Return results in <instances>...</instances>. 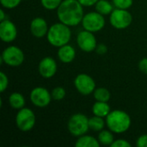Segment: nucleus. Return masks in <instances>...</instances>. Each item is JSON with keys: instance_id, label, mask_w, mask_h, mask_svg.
Here are the masks:
<instances>
[{"instance_id": "obj_8", "label": "nucleus", "mask_w": 147, "mask_h": 147, "mask_svg": "<svg viewBox=\"0 0 147 147\" xmlns=\"http://www.w3.org/2000/svg\"><path fill=\"white\" fill-rule=\"evenodd\" d=\"M109 16L110 24L116 29H125L128 28L133 22V16L127 9L115 8Z\"/></svg>"}, {"instance_id": "obj_15", "label": "nucleus", "mask_w": 147, "mask_h": 147, "mask_svg": "<svg viewBox=\"0 0 147 147\" xmlns=\"http://www.w3.org/2000/svg\"><path fill=\"white\" fill-rule=\"evenodd\" d=\"M58 58L59 59L65 64H69L71 63L75 58H76V50L75 48L69 45L66 44L65 46H62L60 47H59L58 50Z\"/></svg>"}, {"instance_id": "obj_32", "label": "nucleus", "mask_w": 147, "mask_h": 147, "mask_svg": "<svg viewBox=\"0 0 147 147\" xmlns=\"http://www.w3.org/2000/svg\"><path fill=\"white\" fill-rule=\"evenodd\" d=\"M98 1H99V0H78V2H79L84 7H90V6L96 5V3Z\"/></svg>"}, {"instance_id": "obj_26", "label": "nucleus", "mask_w": 147, "mask_h": 147, "mask_svg": "<svg viewBox=\"0 0 147 147\" xmlns=\"http://www.w3.org/2000/svg\"><path fill=\"white\" fill-rule=\"evenodd\" d=\"M22 0H0L1 5L5 9H14L17 7Z\"/></svg>"}, {"instance_id": "obj_10", "label": "nucleus", "mask_w": 147, "mask_h": 147, "mask_svg": "<svg viewBox=\"0 0 147 147\" xmlns=\"http://www.w3.org/2000/svg\"><path fill=\"white\" fill-rule=\"evenodd\" d=\"M29 98L33 105L37 108H46L53 100L51 92L47 89L40 86L35 87L31 90Z\"/></svg>"}, {"instance_id": "obj_21", "label": "nucleus", "mask_w": 147, "mask_h": 147, "mask_svg": "<svg viewBox=\"0 0 147 147\" xmlns=\"http://www.w3.org/2000/svg\"><path fill=\"white\" fill-rule=\"evenodd\" d=\"M113 134L114 133L111 132L109 129V130L103 129V130L100 131L98 134V137H97L99 143L102 146H110L115 140Z\"/></svg>"}, {"instance_id": "obj_31", "label": "nucleus", "mask_w": 147, "mask_h": 147, "mask_svg": "<svg viewBox=\"0 0 147 147\" xmlns=\"http://www.w3.org/2000/svg\"><path fill=\"white\" fill-rule=\"evenodd\" d=\"M95 51L96 52V53H98L100 55H103V54L107 53V52H108V47L105 44H103V43L97 44L96 48Z\"/></svg>"}, {"instance_id": "obj_4", "label": "nucleus", "mask_w": 147, "mask_h": 147, "mask_svg": "<svg viewBox=\"0 0 147 147\" xmlns=\"http://www.w3.org/2000/svg\"><path fill=\"white\" fill-rule=\"evenodd\" d=\"M67 128L69 133L77 138L86 134L90 130L89 118L82 113L74 114L68 120Z\"/></svg>"}, {"instance_id": "obj_5", "label": "nucleus", "mask_w": 147, "mask_h": 147, "mask_svg": "<svg viewBox=\"0 0 147 147\" xmlns=\"http://www.w3.org/2000/svg\"><path fill=\"white\" fill-rule=\"evenodd\" d=\"M25 56L22 50L16 46H9L2 53L0 62L10 67H18L22 65Z\"/></svg>"}, {"instance_id": "obj_28", "label": "nucleus", "mask_w": 147, "mask_h": 147, "mask_svg": "<svg viewBox=\"0 0 147 147\" xmlns=\"http://www.w3.org/2000/svg\"><path fill=\"white\" fill-rule=\"evenodd\" d=\"M111 147H131L132 145L126 140L123 139H119V140H115L112 145L110 146Z\"/></svg>"}, {"instance_id": "obj_25", "label": "nucleus", "mask_w": 147, "mask_h": 147, "mask_svg": "<svg viewBox=\"0 0 147 147\" xmlns=\"http://www.w3.org/2000/svg\"><path fill=\"white\" fill-rule=\"evenodd\" d=\"M115 8L128 9L134 3V0H112Z\"/></svg>"}, {"instance_id": "obj_11", "label": "nucleus", "mask_w": 147, "mask_h": 147, "mask_svg": "<svg viewBox=\"0 0 147 147\" xmlns=\"http://www.w3.org/2000/svg\"><path fill=\"white\" fill-rule=\"evenodd\" d=\"M77 44L78 47L84 53H91L96 50L97 41L94 33L84 29L77 35Z\"/></svg>"}, {"instance_id": "obj_30", "label": "nucleus", "mask_w": 147, "mask_h": 147, "mask_svg": "<svg viewBox=\"0 0 147 147\" xmlns=\"http://www.w3.org/2000/svg\"><path fill=\"white\" fill-rule=\"evenodd\" d=\"M138 67L142 73L147 75V58H143L140 60Z\"/></svg>"}, {"instance_id": "obj_23", "label": "nucleus", "mask_w": 147, "mask_h": 147, "mask_svg": "<svg viewBox=\"0 0 147 147\" xmlns=\"http://www.w3.org/2000/svg\"><path fill=\"white\" fill-rule=\"evenodd\" d=\"M62 2L63 0H40L42 7L47 10H57Z\"/></svg>"}, {"instance_id": "obj_19", "label": "nucleus", "mask_w": 147, "mask_h": 147, "mask_svg": "<svg viewBox=\"0 0 147 147\" xmlns=\"http://www.w3.org/2000/svg\"><path fill=\"white\" fill-rule=\"evenodd\" d=\"M96 11L98 13L103 15V16H108L112 13V11L115 9V6L113 3H110L109 0H99L96 5Z\"/></svg>"}, {"instance_id": "obj_24", "label": "nucleus", "mask_w": 147, "mask_h": 147, "mask_svg": "<svg viewBox=\"0 0 147 147\" xmlns=\"http://www.w3.org/2000/svg\"><path fill=\"white\" fill-rule=\"evenodd\" d=\"M51 95H52V98L54 101H62L65 96H66V91L63 87L58 86L53 89V90L51 91Z\"/></svg>"}, {"instance_id": "obj_18", "label": "nucleus", "mask_w": 147, "mask_h": 147, "mask_svg": "<svg viewBox=\"0 0 147 147\" xmlns=\"http://www.w3.org/2000/svg\"><path fill=\"white\" fill-rule=\"evenodd\" d=\"M9 106L14 109H21L25 107L26 101L24 96L19 92H13L9 96Z\"/></svg>"}, {"instance_id": "obj_12", "label": "nucleus", "mask_w": 147, "mask_h": 147, "mask_svg": "<svg viewBox=\"0 0 147 147\" xmlns=\"http://www.w3.org/2000/svg\"><path fill=\"white\" fill-rule=\"evenodd\" d=\"M58 65L53 57L47 56L43 58L38 65L39 74L46 79L52 78L57 72Z\"/></svg>"}, {"instance_id": "obj_7", "label": "nucleus", "mask_w": 147, "mask_h": 147, "mask_svg": "<svg viewBox=\"0 0 147 147\" xmlns=\"http://www.w3.org/2000/svg\"><path fill=\"white\" fill-rule=\"evenodd\" d=\"M105 23L104 16L97 11H91L85 14L81 22L84 29L92 33L101 31L105 27Z\"/></svg>"}, {"instance_id": "obj_29", "label": "nucleus", "mask_w": 147, "mask_h": 147, "mask_svg": "<svg viewBox=\"0 0 147 147\" xmlns=\"http://www.w3.org/2000/svg\"><path fill=\"white\" fill-rule=\"evenodd\" d=\"M137 147H147V134L140 135L136 140Z\"/></svg>"}, {"instance_id": "obj_9", "label": "nucleus", "mask_w": 147, "mask_h": 147, "mask_svg": "<svg viewBox=\"0 0 147 147\" xmlns=\"http://www.w3.org/2000/svg\"><path fill=\"white\" fill-rule=\"evenodd\" d=\"M74 86L76 90L83 96L93 94L96 88L94 78L86 73H80L75 78Z\"/></svg>"}, {"instance_id": "obj_2", "label": "nucleus", "mask_w": 147, "mask_h": 147, "mask_svg": "<svg viewBox=\"0 0 147 147\" xmlns=\"http://www.w3.org/2000/svg\"><path fill=\"white\" fill-rule=\"evenodd\" d=\"M105 120L106 126L114 134L126 133L132 124L130 115L126 111L121 109L111 110Z\"/></svg>"}, {"instance_id": "obj_1", "label": "nucleus", "mask_w": 147, "mask_h": 147, "mask_svg": "<svg viewBox=\"0 0 147 147\" xmlns=\"http://www.w3.org/2000/svg\"><path fill=\"white\" fill-rule=\"evenodd\" d=\"M84 16V6L78 0H63L57 9L59 21L69 27H75L80 24Z\"/></svg>"}, {"instance_id": "obj_3", "label": "nucleus", "mask_w": 147, "mask_h": 147, "mask_svg": "<svg viewBox=\"0 0 147 147\" xmlns=\"http://www.w3.org/2000/svg\"><path fill=\"white\" fill-rule=\"evenodd\" d=\"M47 39L51 46L59 48L69 44L71 39V30L69 26L60 22H56L49 27Z\"/></svg>"}, {"instance_id": "obj_6", "label": "nucleus", "mask_w": 147, "mask_h": 147, "mask_svg": "<svg viewBox=\"0 0 147 147\" xmlns=\"http://www.w3.org/2000/svg\"><path fill=\"white\" fill-rule=\"evenodd\" d=\"M36 122V117L32 109L22 108L18 110L16 115V125L22 132H28L32 130Z\"/></svg>"}, {"instance_id": "obj_16", "label": "nucleus", "mask_w": 147, "mask_h": 147, "mask_svg": "<svg viewBox=\"0 0 147 147\" xmlns=\"http://www.w3.org/2000/svg\"><path fill=\"white\" fill-rule=\"evenodd\" d=\"M110 112H111L110 106L106 102L96 101V102L92 106V113L94 115L100 116L102 118H106Z\"/></svg>"}, {"instance_id": "obj_22", "label": "nucleus", "mask_w": 147, "mask_h": 147, "mask_svg": "<svg viewBox=\"0 0 147 147\" xmlns=\"http://www.w3.org/2000/svg\"><path fill=\"white\" fill-rule=\"evenodd\" d=\"M93 96L96 101L97 102H109L111 97L110 91L103 87L96 88V90L93 92Z\"/></svg>"}, {"instance_id": "obj_13", "label": "nucleus", "mask_w": 147, "mask_h": 147, "mask_svg": "<svg viewBox=\"0 0 147 147\" xmlns=\"http://www.w3.org/2000/svg\"><path fill=\"white\" fill-rule=\"evenodd\" d=\"M17 37V28L13 22L9 19L0 22V39L5 43L14 41Z\"/></svg>"}, {"instance_id": "obj_33", "label": "nucleus", "mask_w": 147, "mask_h": 147, "mask_svg": "<svg viewBox=\"0 0 147 147\" xmlns=\"http://www.w3.org/2000/svg\"><path fill=\"white\" fill-rule=\"evenodd\" d=\"M5 19H7V17H6V14H5L4 10L0 9V21H3Z\"/></svg>"}, {"instance_id": "obj_20", "label": "nucleus", "mask_w": 147, "mask_h": 147, "mask_svg": "<svg viewBox=\"0 0 147 147\" xmlns=\"http://www.w3.org/2000/svg\"><path fill=\"white\" fill-rule=\"evenodd\" d=\"M106 125V120L104 118L94 115L90 118H89V127L90 129L94 132H100L104 129V127Z\"/></svg>"}, {"instance_id": "obj_27", "label": "nucleus", "mask_w": 147, "mask_h": 147, "mask_svg": "<svg viewBox=\"0 0 147 147\" xmlns=\"http://www.w3.org/2000/svg\"><path fill=\"white\" fill-rule=\"evenodd\" d=\"M9 86V78L8 76L3 72L0 71V91L1 93L4 92Z\"/></svg>"}, {"instance_id": "obj_14", "label": "nucleus", "mask_w": 147, "mask_h": 147, "mask_svg": "<svg viewBox=\"0 0 147 147\" xmlns=\"http://www.w3.org/2000/svg\"><path fill=\"white\" fill-rule=\"evenodd\" d=\"M48 29V24L42 17H34L30 22V32L35 38L40 39L47 36Z\"/></svg>"}, {"instance_id": "obj_17", "label": "nucleus", "mask_w": 147, "mask_h": 147, "mask_svg": "<svg viewBox=\"0 0 147 147\" xmlns=\"http://www.w3.org/2000/svg\"><path fill=\"white\" fill-rule=\"evenodd\" d=\"M101 144L98 140L93 136L84 134L78 138L75 146L77 147H100Z\"/></svg>"}]
</instances>
